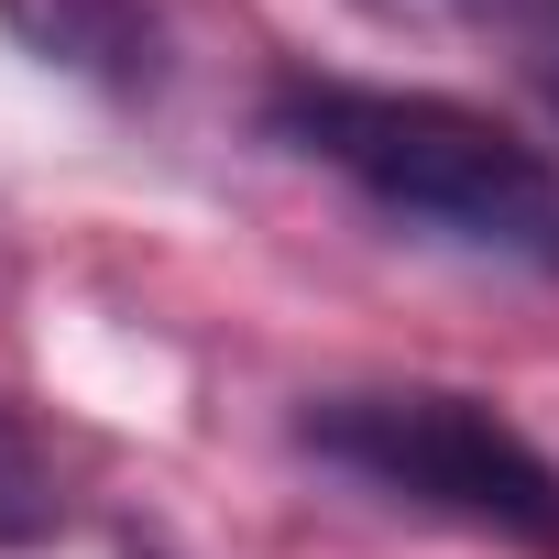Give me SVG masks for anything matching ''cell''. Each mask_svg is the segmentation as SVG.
I'll return each mask as SVG.
<instances>
[{
	"mask_svg": "<svg viewBox=\"0 0 559 559\" xmlns=\"http://www.w3.org/2000/svg\"><path fill=\"white\" fill-rule=\"evenodd\" d=\"M23 23V45H45L56 67H88L110 88H143L154 78V23L143 0H0Z\"/></svg>",
	"mask_w": 559,
	"mask_h": 559,
	"instance_id": "3957f363",
	"label": "cell"
},
{
	"mask_svg": "<svg viewBox=\"0 0 559 559\" xmlns=\"http://www.w3.org/2000/svg\"><path fill=\"white\" fill-rule=\"evenodd\" d=\"M373 23H406V34H504V45H526L559 0H362Z\"/></svg>",
	"mask_w": 559,
	"mask_h": 559,
	"instance_id": "277c9868",
	"label": "cell"
},
{
	"mask_svg": "<svg viewBox=\"0 0 559 559\" xmlns=\"http://www.w3.org/2000/svg\"><path fill=\"white\" fill-rule=\"evenodd\" d=\"M45 526H56V472L0 428V548H12V537H45Z\"/></svg>",
	"mask_w": 559,
	"mask_h": 559,
	"instance_id": "5b68a950",
	"label": "cell"
},
{
	"mask_svg": "<svg viewBox=\"0 0 559 559\" xmlns=\"http://www.w3.org/2000/svg\"><path fill=\"white\" fill-rule=\"evenodd\" d=\"M297 439L352 472L362 493L406 504V515H439V526H472L515 559H559V461L493 417L483 395H450V384H373V395H319L297 417Z\"/></svg>",
	"mask_w": 559,
	"mask_h": 559,
	"instance_id": "7a4b0ae2",
	"label": "cell"
},
{
	"mask_svg": "<svg viewBox=\"0 0 559 559\" xmlns=\"http://www.w3.org/2000/svg\"><path fill=\"white\" fill-rule=\"evenodd\" d=\"M515 67H526V88H537V99L559 110V12H548V23H537V34L515 45Z\"/></svg>",
	"mask_w": 559,
	"mask_h": 559,
	"instance_id": "8992f818",
	"label": "cell"
},
{
	"mask_svg": "<svg viewBox=\"0 0 559 559\" xmlns=\"http://www.w3.org/2000/svg\"><path fill=\"white\" fill-rule=\"evenodd\" d=\"M274 132L352 176L384 219H417L461 252L559 263V165L515 143L504 121L439 99V88H362V78H286Z\"/></svg>",
	"mask_w": 559,
	"mask_h": 559,
	"instance_id": "6da1fadb",
	"label": "cell"
}]
</instances>
